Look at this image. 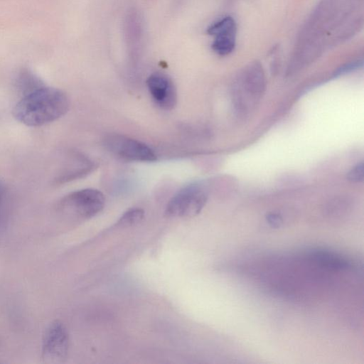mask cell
I'll use <instances>...</instances> for the list:
<instances>
[{"mask_svg": "<svg viewBox=\"0 0 364 364\" xmlns=\"http://www.w3.org/2000/svg\"><path fill=\"white\" fill-rule=\"evenodd\" d=\"M69 106V99L63 90L44 85L22 97L14 106L12 114L20 123L37 127L62 117Z\"/></svg>", "mask_w": 364, "mask_h": 364, "instance_id": "1", "label": "cell"}, {"mask_svg": "<svg viewBox=\"0 0 364 364\" xmlns=\"http://www.w3.org/2000/svg\"><path fill=\"white\" fill-rule=\"evenodd\" d=\"M266 87L265 76L260 64L254 63L235 77L231 88L232 101L237 114L251 112L262 98Z\"/></svg>", "mask_w": 364, "mask_h": 364, "instance_id": "2", "label": "cell"}, {"mask_svg": "<svg viewBox=\"0 0 364 364\" xmlns=\"http://www.w3.org/2000/svg\"><path fill=\"white\" fill-rule=\"evenodd\" d=\"M103 193L94 188L73 191L63 197L57 204V211L68 217L89 219L99 213L104 208Z\"/></svg>", "mask_w": 364, "mask_h": 364, "instance_id": "3", "label": "cell"}, {"mask_svg": "<svg viewBox=\"0 0 364 364\" xmlns=\"http://www.w3.org/2000/svg\"><path fill=\"white\" fill-rule=\"evenodd\" d=\"M206 186L200 183L187 185L168 202L165 214L171 218H190L197 215L208 200Z\"/></svg>", "mask_w": 364, "mask_h": 364, "instance_id": "4", "label": "cell"}, {"mask_svg": "<svg viewBox=\"0 0 364 364\" xmlns=\"http://www.w3.org/2000/svg\"><path fill=\"white\" fill-rule=\"evenodd\" d=\"M68 348L69 336L66 327L59 321L51 322L43 335L41 356L43 362H63L67 358Z\"/></svg>", "mask_w": 364, "mask_h": 364, "instance_id": "5", "label": "cell"}, {"mask_svg": "<svg viewBox=\"0 0 364 364\" xmlns=\"http://www.w3.org/2000/svg\"><path fill=\"white\" fill-rule=\"evenodd\" d=\"M105 145L114 156L126 161L151 162L157 158L154 150L146 144L123 135L108 136Z\"/></svg>", "mask_w": 364, "mask_h": 364, "instance_id": "6", "label": "cell"}, {"mask_svg": "<svg viewBox=\"0 0 364 364\" xmlns=\"http://www.w3.org/2000/svg\"><path fill=\"white\" fill-rule=\"evenodd\" d=\"M237 26L234 18L225 16L210 24L207 33L214 36L212 49L218 55H226L235 48Z\"/></svg>", "mask_w": 364, "mask_h": 364, "instance_id": "7", "label": "cell"}, {"mask_svg": "<svg viewBox=\"0 0 364 364\" xmlns=\"http://www.w3.org/2000/svg\"><path fill=\"white\" fill-rule=\"evenodd\" d=\"M149 92L161 109H172L177 102V92L173 81L167 75L155 73L149 75L146 80Z\"/></svg>", "mask_w": 364, "mask_h": 364, "instance_id": "8", "label": "cell"}, {"mask_svg": "<svg viewBox=\"0 0 364 364\" xmlns=\"http://www.w3.org/2000/svg\"><path fill=\"white\" fill-rule=\"evenodd\" d=\"M92 167L93 164L88 158L79 152L69 151L53 177L52 184L59 186L83 177Z\"/></svg>", "mask_w": 364, "mask_h": 364, "instance_id": "9", "label": "cell"}, {"mask_svg": "<svg viewBox=\"0 0 364 364\" xmlns=\"http://www.w3.org/2000/svg\"><path fill=\"white\" fill-rule=\"evenodd\" d=\"M306 256L317 266L327 269L345 270L350 266V262L344 256L325 249H313Z\"/></svg>", "mask_w": 364, "mask_h": 364, "instance_id": "10", "label": "cell"}, {"mask_svg": "<svg viewBox=\"0 0 364 364\" xmlns=\"http://www.w3.org/2000/svg\"><path fill=\"white\" fill-rule=\"evenodd\" d=\"M43 82L32 71L28 69L21 70L16 79L17 91L23 97L36 90L44 86Z\"/></svg>", "mask_w": 364, "mask_h": 364, "instance_id": "11", "label": "cell"}, {"mask_svg": "<svg viewBox=\"0 0 364 364\" xmlns=\"http://www.w3.org/2000/svg\"><path fill=\"white\" fill-rule=\"evenodd\" d=\"M144 217V212L142 209L133 208L127 210L119 218L117 225L121 227H129L141 222Z\"/></svg>", "mask_w": 364, "mask_h": 364, "instance_id": "12", "label": "cell"}, {"mask_svg": "<svg viewBox=\"0 0 364 364\" xmlns=\"http://www.w3.org/2000/svg\"><path fill=\"white\" fill-rule=\"evenodd\" d=\"M9 205V192L5 183L0 179V226L6 221Z\"/></svg>", "mask_w": 364, "mask_h": 364, "instance_id": "13", "label": "cell"}, {"mask_svg": "<svg viewBox=\"0 0 364 364\" xmlns=\"http://www.w3.org/2000/svg\"><path fill=\"white\" fill-rule=\"evenodd\" d=\"M347 178L352 183H360L363 181V163L360 162L353 166L348 173Z\"/></svg>", "mask_w": 364, "mask_h": 364, "instance_id": "14", "label": "cell"}, {"mask_svg": "<svg viewBox=\"0 0 364 364\" xmlns=\"http://www.w3.org/2000/svg\"><path fill=\"white\" fill-rule=\"evenodd\" d=\"M363 65V60H357L355 62L349 63L340 68H338L335 75H343L346 73H349L350 71H353L355 69L359 68L360 67H362Z\"/></svg>", "mask_w": 364, "mask_h": 364, "instance_id": "15", "label": "cell"}, {"mask_svg": "<svg viewBox=\"0 0 364 364\" xmlns=\"http://www.w3.org/2000/svg\"><path fill=\"white\" fill-rule=\"evenodd\" d=\"M267 220L272 227L275 228L279 227L283 222L282 218L274 213H269L267 215Z\"/></svg>", "mask_w": 364, "mask_h": 364, "instance_id": "16", "label": "cell"}]
</instances>
